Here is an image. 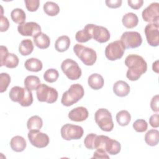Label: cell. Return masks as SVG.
Returning <instances> with one entry per match:
<instances>
[{
    "mask_svg": "<svg viewBox=\"0 0 159 159\" xmlns=\"http://www.w3.org/2000/svg\"><path fill=\"white\" fill-rule=\"evenodd\" d=\"M125 65L128 67L126 77L130 81L138 80L147 70V64L144 58L136 54L129 55L125 59Z\"/></svg>",
    "mask_w": 159,
    "mask_h": 159,
    "instance_id": "cell-1",
    "label": "cell"
},
{
    "mask_svg": "<svg viewBox=\"0 0 159 159\" xmlns=\"http://www.w3.org/2000/svg\"><path fill=\"white\" fill-rule=\"evenodd\" d=\"M11 101L17 102L23 107L30 106L33 102V96L30 90L20 86H14L11 88L9 94Z\"/></svg>",
    "mask_w": 159,
    "mask_h": 159,
    "instance_id": "cell-2",
    "label": "cell"
},
{
    "mask_svg": "<svg viewBox=\"0 0 159 159\" xmlns=\"http://www.w3.org/2000/svg\"><path fill=\"white\" fill-rule=\"evenodd\" d=\"M84 94V88L81 84L78 83L71 84L68 90L63 93L61 102L65 106H72L80 101Z\"/></svg>",
    "mask_w": 159,
    "mask_h": 159,
    "instance_id": "cell-3",
    "label": "cell"
},
{
    "mask_svg": "<svg viewBox=\"0 0 159 159\" xmlns=\"http://www.w3.org/2000/svg\"><path fill=\"white\" fill-rule=\"evenodd\" d=\"M73 51L81 61L87 66L93 65L96 61V52L91 48L76 43L73 47Z\"/></svg>",
    "mask_w": 159,
    "mask_h": 159,
    "instance_id": "cell-4",
    "label": "cell"
},
{
    "mask_svg": "<svg viewBox=\"0 0 159 159\" xmlns=\"http://www.w3.org/2000/svg\"><path fill=\"white\" fill-rule=\"evenodd\" d=\"M94 119L99 128L105 132H110L114 128L111 113L106 109L101 108L96 111Z\"/></svg>",
    "mask_w": 159,
    "mask_h": 159,
    "instance_id": "cell-5",
    "label": "cell"
},
{
    "mask_svg": "<svg viewBox=\"0 0 159 159\" xmlns=\"http://www.w3.org/2000/svg\"><path fill=\"white\" fill-rule=\"evenodd\" d=\"M37 98L40 102H46L52 104L57 101L58 99L57 91L45 84H40L36 90Z\"/></svg>",
    "mask_w": 159,
    "mask_h": 159,
    "instance_id": "cell-6",
    "label": "cell"
},
{
    "mask_svg": "<svg viewBox=\"0 0 159 159\" xmlns=\"http://www.w3.org/2000/svg\"><path fill=\"white\" fill-rule=\"evenodd\" d=\"M63 73L71 80H76L81 76V70L78 64L72 59L66 58L61 64Z\"/></svg>",
    "mask_w": 159,
    "mask_h": 159,
    "instance_id": "cell-7",
    "label": "cell"
},
{
    "mask_svg": "<svg viewBox=\"0 0 159 159\" xmlns=\"http://www.w3.org/2000/svg\"><path fill=\"white\" fill-rule=\"evenodd\" d=\"M125 48L120 40H116L109 43L105 48L106 57L111 60L114 61L120 59L124 54Z\"/></svg>",
    "mask_w": 159,
    "mask_h": 159,
    "instance_id": "cell-8",
    "label": "cell"
},
{
    "mask_svg": "<svg viewBox=\"0 0 159 159\" xmlns=\"http://www.w3.org/2000/svg\"><path fill=\"white\" fill-rule=\"evenodd\" d=\"M83 133V129L81 126L71 124H66L61 128V137L66 140L80 139Z\"/></svg>",
    "mask_w": 159,
    "mask_h": 159,
    "instance_id": "cell-9",
    "label": "cell"
},
{
    "mask_svg": "<svg viewBox=\"0 0 159 159\" xmlns=\"http://www.w3.org/2000/svg\"><path fill=\"white\" fill-rule=\"evenodd\" d=\"M120 41L125 48H135L140 46L142 38L138 32L127 31L122 34Z\"/></svg>",
    "mask_w": 159,
    "mask_h": 159,
    "instance_id": "cell-10",
    "label": "cell"
},
{
    "mask_svg": "<svg viewBox=\"0 0 159 159\" xmlns=\"http://www.w3.org/2000/svg\"><path fill=\"white\" fill-rule=\"evenodd\" d=\"M0 66H5L9 68H14L17 66L19 60L18 57L12 53H9L6 47L1 45Z\"/></svg>",
    "mask_w": 159,
    "mask_h": 159,
    "instance_id": "cell-11",
    "label": "cell"
},
{
    "mask_svg": "<svg viewBox=\"0 0 159 159\" xmlns=\"http://www.w3.org/2000/svg\"><path fill=\"white\" fill-rule=\"evenodd\" d=\"M27 136L30 143L37 148H44L49 143L50 139L48 135L39 130H29Z\"/></svg>",
    "mask_w": 159,
    "mask_h": 159,
    "instance_id": "cell-12",
    "label": "cell"
},
{
    "mask_svg": "<svg viewBox=\"0 0 159 159\" xmlns=\"http://www.w3.org/2000/svg\"><path fill=\"white\" fill-rule=\"evenodd\" d=\"M159 25L157 23H149L144 29L148 43L152 47H157L159 44Z\"/></svg>",
    "mask_w": 159,
    "mask_h": 159,
    "instance_id": "cell-13",
    "label": "cell"
},
{
    "mask_svg": "<svg viewBox=\"0 0 159 159\" xmlns=\"http://www.w3.org/2000/svg\"><path fill=\"white\" fill-rule=\"evenodd\" d=\"M142 17L145 22L158 24L159 4L158 2H153L150 4L143 10Z\"/></svg>",
    "mask_w": 159,
    "mask_h": 159,
    "instance_id": "cell-14",
    "label": "cell"
},
{
    "mask_svg": "<svg viewBox=\"0 0 159 159\" xmlns=\"http://www.w3.org/2000/svg\"><path fill=\"white\" fill-rule=\"evenodd\" d=\"M18 32L23 36L34 37L41 32V27L37 22H28L20 24L17 27Z\"/></svg>",
    "mask_w": 159,
    "mask_h": 159,
    "instance_id": "cell-15",
    "label": "cell"
},
{
    "mask_svg": "<svg viewBox=\"0 0 159 159\" xmlns=\"http://www.w3.org/2000/svg\"><path fill=\"white\" fill-rule=\"evenodd\" d=\"M91 32L93 39L99 43H105L110 39V32L104 27L91 24Z\"/></svg>",
    "mask_w": 159,
    "mask_h": 159,
    "instance_id": "cell-16",
    "label": "cell"
},
{
    "mask_svg": "<svg viewBox=\"0 0 159 159\" xmlns=\"http://www.w3.org/2000/svg\"><path fill=\"white\" fill-rule=\"evenodd\" d=\"M88 111L84 107H77L68 113L69 119L75 122H82L88 117Z\"/></svg>",
    "mask_w": 159,
    "mask_h": 159,
    "instance_id": "cell-17",
    "label": "cell"
},
{
    "mask_svg": "<svg viewBox=\"0 0 159 159\" xmlns=\"http://www.w3.org/2000/svg\"><path fill=\"white\" fill-rule=\"evenodd\" d=\"M113 91L116 96L124 97L129 94L130 92V86L126 82L119 80L116 81L113 85Z\"/></svg>",
    "mask_w": 159,
    "mask_h": 159,
    "instance_id": "cell-18",
    "label": "cell"
},
{
    "mask_svg": "<svg viewBox=\"0 0 159 159\" xmlns=\"http://www.w3.org/2000/svg\"><path fill=\"white\" fill-rule=\"evenodd\" d=\"M33 39L35 46L40 49L47 48L50 44L49 37L42 32L35 35Z\"/></svg>",
    "mask_w": 159,
    "mask_h": 159,
    "instance_id": "cell-19",
    "label": "cell"
},
{
    "mask_svg": "<svg viewBox=\"0 0 159 159\" xmlns=\"http://www.w3.org/2000/svg\"><path fill=\"white\" fill-rule=\"evenodd\" d=\"M88 83L89 87L94 90H98L102 88L104 84L103 77L98 73H93L88 77Z\"/></svg>",
    "mask_w": 159,
    "mask_h": 159,
    "instance_id": "cell-20",
    "label": "cell"
},
{
    "mask_svg": "<svg viewBox=\"0 0 159 159\" xmlns=\"http://www.w3.org/2000/svg\"><path fill=\"white\" fill-rule=\"evenodd\" d=\"M75 39L80 43H84L93 39L91 32V24H86L83 30L78 31L75 35Z\"/></svg>",
    "mask_w": 159,
    "mask_h": 159,
    "instance_id": "cell-21",
    "label": "cell"
},
{
    "mask_svg": "<svg viewBox=\"0 0 159 159\" xmlns=\"http://www.w3.org/2000/svg\"><path fill=\"white\" fill-rule=\"evenodd\" d=\"M10 146L12 150L16 152H21L25 148L27 143L23 137L17 135L12 137L11 140Z\"/></svg>",
    "mask_w": 159,
    "mask_h": 159,
    "instance_id": "cell-22",
    "label": "cell"
},
{
    "mask_svg": "<svg viewBox=\"0 0 159 159\" xmlns=\"http://www.w3.org/2000/svg\"><path fill=\"white\" fill-rule=\"evenodd\" d=\"M122 22L126 28L132 29L137 25L139 18L133 12H128L122 17Z\"/></svg>",
    "mask_w": 159,
    "mask_h": 159,
    "instance_id": "cell-23",
    "label": "cell"
},
{
    "mask_svg": "<svg viewBox=\"0 0 159 159\" xmlns=\"http://www.w3.org/2000/svg\"><path fill=\"white\" fill-rule=\"evenodd\" d=\"M26 70L32 72L40 71L43 67L42 61L35 58H30L27 59L24 63Z\"/></svg>",
    "mask_w": 159,
    "mask_h": 159,
    "instance_id": "cell-24",
    "label": "cell"
},
{
    "mask_svg": "<svg viewBox=\"0 0 159 159\" xmlns=\"http://www.w3.org/2000/svg\"><path fill=\"white\" fill-rule=\"evenodd\" d=\"M70 39L68 36L62 35L57 39L55 43V48L57 51L63 52L68 50L70 45Z\"/></svg>",
    "mask_w": 159,
    "mask_h": 159,
    "instance_id": "cell-25",
    "label": "cell"
},
{
    "mask_svg": "<svg viewBox=\"0 0 159 159\" xmlns=\"http://www.w3.org/2000/svg\"><path fill=\"white\" fill-rule=\"evenodd\" d=\"M145 141L150 146H156L159 142V132L156 129L149 130L145 135Z\"/></svg>",
    "mask_w": 159,
    "mask_h": 159,
    "instance_id": "cell-26",
    "label": "cell"
},
{
    "mask_svg": "<svg viewBox=\"0 0 159 159\" xmlns=\"http://www.w3.org/2000/svg\"><path fill=\"white\" fill-rule=\"evenodd\" d=\"M34 50V45L31 40H22L19 45V52L23 56L30 55Z\"/></svg>",
    "mask_w": 159,
    "mask_h": 159,
    "instance_id": "cell-27",
    "label": "cell"
},
{
    "mask_svg": "<svg viewBox=\"0 0 159 159\" xmlns=\"http://www.w3.org/2000/svg\"><path fill=\"white\" fill-rule=\"evenodd\" d=\"M43 125V121L39 116H33L27 122V127L29 130H40Z\"/></svg>",
    "mask_w": 159,
    "mask_h": 159,
    "instance_id": "cell-28",
    "label": "cell"
},
{
    "mask_svg": "<svg viewBox=\"0 0 159 159\" xmlns=\"http://www.w3.org/2000/svg\"><path fill=\"white\" fill-rule=\"evenodd\" d=\"M40 84V80L37 76H27L24 80V86L26 88L30 91L37 90Z\"/></svg>",
    "mask_w": 159,
    "mask_h": 159,
    "instance_id": "cell-29",
    "label": "cell"
},
{
    "mask_svg": "<svg viewBox=\"0 0 159 159\" xmlns=\"http://www.w3.org/2000/svg\"><path fill=\"white\" fill-rule=\"evenodd\" d=\"M11 17L14 22L19 25L24 24L26 19L25 12L20 8L14 9L11 12Z\"/></svg>",
    "mask_w": 159,
    "mask_h": 159,
    "instance_id": "cell-30",
    "label": "cell"
},
{
    "mask_svg": "<svg viewBox=\"0 0 159 159\" xmlns=\"http://www.w3.org/2000/svg\"><path fill=\"white\" fill-rule=\"evenodd\" d=\"M121 149V145L120 143L112 139H109L106 147V151L109 154L112 155H115L118 154Z\"/></svg>",
    "mask_w": 159,
    "mask_h": 159,
    "instance_id": "cell-31",
    "label": "cell"
},
{
    "mask_svg": "<svg viewBox=\"0 0 159 159\" xmlns=\"http://www.w3.org/2000/svg\"><path fill=\"white\" fill-rule=\"evenodd\" d=\"M43 11L49 16H57L60 12L58 5L52 1H47L43 5Z\"/></svg>",
    "mask_w": 159,
    "mask_h": 159,
    "instance_id": "cell-32",
    "label": "cell"
},
{
    "mask_svg": "<svg viewBox=\"0 0 159 159\" xmlns=\"http://www.w3.org/2000/svg\"><path fill=\"white\" fill-rule=\"evenodd\" d=\"M131 120L130 113L125 110H122L118 112L116 114V120L118 124L120 126L127 125Z\"/></svg>",
    "mask_w": 159,
    "mask_h": 159,
    "instance_id": "cell-33",
    "label": "cell"
},
{
    "mask_svg": "<svg viewBox=\"0 0 159 159\" xmlns=\"http://www.w3.org/2000/svg\"><path fill=\"white\" fill-rule=\"evenodd\" d=\"M59 77L58 71L54 68L48 69L43 74L44 80L48 83H53L57 80Z\"/></svg>",
    "mask_w": 159,
    "mask_h": 159,
    "instance_id": "cell-34",
    "label": "cell"
},
{
    "mask_svg": "<svg viewBox=\"0 0 159 159\" xmlns=\"http://www.w3.org/2000/svg\"><path fill=\"white\" fill-rule=\"evenodd\" d=\"M11 82V77L6 73H1L0 74V92L3 93L6 91Z\"/></svg>",
    "mask_w": 159,
    "mask_h": 159,
    "instance_id": "cell-35",
    "label": "cell"
},
{
    "mask_svg": "<svg viewBox=\"0 0 159 159\" xmlns=\"http://www.w3.org/2000/svg\"><path fill=\"white\" fill-rule=\"evenodd\" d=\"M133 127L137 132H143L147 130L148 124L144 119H137L133 123Z\"/></svg>",
    "mask_w": 159,
    "mask_h": 159,
    "instance_id": "cell-36",
    "label": "cell"
},
{
    "mask_svg": "<svg viewBox=\"0 0 159 159\" xmlns=\"http://www.w3.org/2000/svg\"><path fill=\"white\" fill-rule=\"evenodd\" d=\"M96 136L97 135L93 133L89 134L87 135L84 140V143L86 148L90 150L94 149V141Z\"/></svg>",
    "mask_w": 159,
    "mask_h": 159,
    "instance_id": "cell-37",
    "label": "cell"
},
{
    "mask_svg": "<svg viewBox=\"0 0 159 159\" xmlns=\"http://www.w3.org/2000/svg\"><path fill=\"white\" fill-rule=\"evenodd\" d=\"M25 7L30 12H35L37 10L40 5L39 0H25Z\"/></svg>",
    "mask_w": 159,
    "mask_h": 159,
    "instance_id": "cell-38",
    "label": "cell"
},
{
    "mask_svg": "<svg viewBox=\"0 0 159 159\" xmlns=\"http://www.w3.org/2000/svg\"><path fill=\"white\" fill-rule=\"evenodd\" d=\"M0 30L1 32H6L9 27V22L6 17L1 15L0 17Z\"/></svg>",
    "mask_w": 159,
    "mask_h": 159,
    "instance_id": "cell-39",
    "label": "cell"
},
{
    "mask_svg": "<svg viewBox=\"0 0 159 159\" xmlns=\"http://www.w3.org/2000/svg\"><path fill=\"white\" fill-rule=\"evenodd\" d=\"M158 101H159V96L158 94L154 96L150 101V107L152 110L155 112H158Z\"/></svg>",
    "mask_w": 159,
    "mask_h": 159,
    "instance_id": "cell-40",
    "label": "cell"
},
{
    "mask_svg": "<svg viewBox=\"0 0 159 159\" xmlns=\"http://www.w3.org/2000/svg\"><path fill=\"white\" fill-rule=\"evenodd\" d=\"M129 6L134 9H140L143 4V0H128L127 1Z\"/></svg>",
    "mask_w": 159,
    "mask_h": 159,
    "instance_id": "cell-41",
    "label": "cell"
},
{
    "mask_svg": "<svg viewBox=\"0 0 159 159\" xmlns=\"http://www.w3.org/2000/svg\"><path fill=\"white\" fill-rule=\"evenodd\" d=\"M92 158H109V156L107 154L106 152L100 149H96L94 152Z\"/></svg>",
    "mask_w": 159,
    "mask_h": 159,
    "instance_id": "cell-42",
    "label": "cell"
},
{
    "mask_svg": "<svg viewBox=\"0 0 159 159\" xmlns=\"http://www.w3.org/2000/svg\"><path fill=\"white\" fill-rule=\"evenodd\" d=\"M105 2L106 6L110 8H117L121 6L122 1L121 0H106Z\"/></svg>",
    "mask_w": 159,
    "mask_h": 159,
    "instance_id": "cell-43",
    "label": "cell"
},
{
    "mask_svg": "<svg viewBox=\"0 0 159 159\" xmlns=\"http://www.w3.org/2000/svg\"><path fill=\"white\" fill-rule=\"evenodd\" d=\"M159 119V116L158 114H155L150 116L149 119V124L152 127L154 128H157L159 127V122L158 119Z\"/></svg>",
    "mask_w": 159,
    "mask_h": 159,
    "instance_id": "cell-44",
    "label": "cell"
},
{
    "mask_svg": "<svg viewBox=\"0 0 159 159\" xmlns=\"http://www.w3.org/2000/svg\"><path fill=\"white\" fill-rule=\"evenodd\" d=\"M152 69L153 71H155L157 73H158V60H156L155 62L153 63Z\"/></svg>",
    "mask_w": 159,
    "mask_h": 159,
    "instance_id": "cell-45",
    "label": "cell"
}]
</instances>
